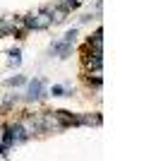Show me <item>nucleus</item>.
<instances>
[{"instance_id":"nucleus-1","label":"nucleus","mask_w":144,"mask_h":161,"mask_svg":"<svg viewBox=\"0 0 144 161\" xmlns=\"http://www.w3.org/2000/svg\"><path fill=\"white\" fill-rule=\"evenodd\" d=\"M24 22H27L29 29H48L53 24V22H51V14H48L46 10H41V12H36V14H27Z\"/></svg>"},{"instance_id":"nucleus-2","label":"nucleus","mask_w":144,"mask_h":161,"mask_svg":"<svg viewBox=\"0 0 144 161\" xmlns=\"http://www.w3.org/2000/svg\"><path fill=\"white\" fill-rule=\"evenodd\" d=\"M43 10L51 14V22H53V24H60V22H65V19H67V14H70L67 10H65L62 5H58V3H53V5H46Z\"/></svg>"},{"instance_id":"nucleus-3","label":"nucleus","mask_w":144,"mask_h":161,"mask_svg":"<svg viewBox=\"0 0 144 161\" xmlns=\"http://www.w3.org/2000/svg\"><path fill=\"white\" fill-rule=\"evenodd\" d=\"M41 92H43V80H31L29 82V92H27V99L29 101H36V99H41Z\"/></svg>"},{"instance_id":"nucleus-4","label":"nucleus","mask_w":144,"mask_h":161,"mask_svg":"<svg viewBox=\"0 0 144 161\" xmlns=\"http://www.w3.org/2000/svg\"><path fill=\"white\" fill-rule=\"evenodd\" d=\"M87 46H89L91 51H103V29H101V27H99V29H96V31L89 36Z\"/></svg>"},{"instance_id":"nucleus-5","label":"nucleus","mask_w":144,"mask_h":161,"mask_svg":"<svg viewBox=\"0 0 144 161\" xmlns=\"http://www.w3.org/2000/svg\"><path fill=\"white\" fill-rule=\"evenodd\" d=\"M55 118L60 123L62 128H70V125H77V115L67 113V111H55Z\"/></svg>"},{"instance_id":"nucleus-6","label":"nucleus","mask_w":144,"mask_h":161,"mask_svg":"<svg viewBox=\"0 0 144 161\" xmlns=\"http://www.w3.org/2000/svg\"><path fill=\"white\" fill-rule=\"evenodd\" d=\"M101 113H87V115H77V125H101Z\"/></svg>"},{"instance_id":"nucleus-7","label":"nucleus","mask_w":144,"mask_h":161,"mask_svg":"<svg viewBox=\"0 0 144 161\" xmlns=\"http://www.w3.org/2000/svg\"><path fill=\"white\" fill-rule=\"evenodd\" d=\"M70 43H65V41H55L53 43V48H51V51H53V55H60V58H65V55L70 53Z\"/></svg>"},{"instance_id":"nucleus-8","label":"nucleus","mask_w":144,"mask_h":161,"mask_svg":"<svg viewBox=\"0 0 144 161\" xmlns=\"http://www.w3.org/2000/svg\"><path fill=\"white\" fill-rule=\"evenodd\" d=\"M87 82L89 84H94V87H101V82H103V77H101V70H94V75H87Z\"/></svg>"},{"instance_id":"nucleus-9","label":"nucleus","mask_w":144,"mask_h":161,"mask_svg":"<svg viewBox=\"0 0 144 161\" xmlns=\"http://www.w3.org/2000/svg\"><path fill=\"white\" fill-rule=\"evenodd\" d=\"M7 60H10V65H19L22 63V53L19 51H10V53H7Z\"/></svg>"},{"instance_id":"nucleus-10","label":"nucleus","mask_w":144,"mask_h":161,"mask_svg":"<svg viewBox=\"0 0 144 161\" xmlns=\"http://www.w3.org/2000/svg\"><path fill=\"white\" fill-rule=\"evenodd\" d=\"M62 41H65V43H70V46H72V43H75V41H77V29H70V31L65 34V36H62Z\"/></svg>"},{"instance_id":"nucleus-11","label":"nucleus","mask_w":144,"mask_h":161,"mask_svg":"<svg viewBox=\"0 0 144 161\" xmlns=\"http://www.w3.org/2000/svg\"><path fill=\"white\" fill-rule=\"evenodd\" d=\"M7 84H10V87H19V84H24V77H22V75L10 77V80H7Z\"/></svg>"},{"instance_id":"nucleus-12","label":"nucleus","mask_w":144,"mask_h":161,"mask_svg":"<svg viewBox=\"0 0 144 161\" xmlns=\"http://www.w3.org/2000/svg\"><path fill=\"white\" fill-rule=\"evenodd\" d=\"M51 94H53V96H65V87L55 84V87H51Z\"/></svg>"},{"instance_id":"nucleus-13","label":"nucleus","mask_w":144,"mask_h":161,"mask_svg":"<svg viewBox=\"0 0 144 161\" xmlns=\"http://www.w3.org/2000/svg\"><path fill=\"white\" fill-rule=\"evenodd\" d=\"M14 101H17V96H7V99H5V106H12Z\"/></svg>"},{"instance_id":"nucleus-14","label":"nucleus","mask_w":144,"mask_h":161,"mask_svg":"<svg viewBox=\"0 0 144 161\" xmlns=\"http://www.w3.org/2000/svg\"><path fill=\"white\" fill-rule=\"evenodd\" d=\"M3 156H7V152L3 149V144H0V159H3Z\"/></svg>"}]
</instances>
